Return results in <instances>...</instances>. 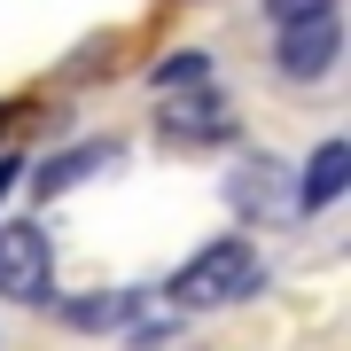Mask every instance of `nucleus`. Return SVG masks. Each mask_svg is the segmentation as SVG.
Here are the masks:
<instances>
[{
    "label": "nucleus",
    "instance_id": "nucleus-6",
    "mask_svg": "<svg viewBox=\"0 0 351 351\" xmlns=\"http://www.w3.org/2000/svg\"><path fill=\"white\" fill-rule=\"evenodd\" d=\"M343 188H351V141H320L304 180H297V211H328Z\"/></svg>",
    "mask_w": 351,
    "mask_h": 351
},
{
    "label": "nucleus",
    "instance_id": "nucleus-2",
    "mask_svg": "<svg viewBox=\"0 0 351 351\" xmlns=\"http://www.w3.org/2000/svg\"><path fill=\"white\" fill-rule=\"evenodd\" d=\"M55 289V250H47V234L24 219V226H0V297H16V304H39Z\"/></svg>",
    "mask_w": 351,
    "mask_h": 351
},
{
    "label": "nucleus",
    "instance_id": "nucleus-5",
    "mask_svg": "<svg viewBox=\"0 0 351 351\" xmlns=\"http://www.w3.org/2000/svg\"><path fill=\"white\" fill-rule=\"evenodd\" d=\"M164 133H180V141H219V133H234V110H226V94L203 78V86H172L164 94Z\"/></svg>",
    "mask_w": 351,
    "mask_h": 351
},
{
    "label": "nucleus",
    "instance_id": "nucleus-4",
    "mask_svg": "<svg viewBox=\"0 0 351 351\" xmlns=\"http://www.w3.org/2000/svg\"><path fill=\"white\" fill-rule=\"evenodd\" d=\"M226 195H234V211L258 219V226H289V211H297V203H289V195H297V188H289V164H274V156H250Z\"/></svg>",
    "mask_w": 351,
    "mask_h": 351
},
{
    "label": "nucleus",
    "instance_id": "nucleus-11",
    "mask_svg": "<svg viewBox=\"0 0 351 351\" xmlns=\"http://www.w3.org/2000/svg\"><path fill=\"white\" fill-rule=\"evenodd\" d=\"M8 188H16V164H8V156H0V195H8Z\"/></svg>",
    "mask_w": 351,
    "mask_h": 351
},
{
    "label": "nucleus",
    "instance_id": "nucleus-1",
    "mask_svg": "<svg viewBox=\"0 0 351 351\" xmlns=\"http://www.w3.org/2000/svg\"><path fill=\"white\" fill-rule=\"evenodd\" d=\"M258 281H265V265L250 242H203V250L180 265L172 281H164V297L180 304V313H219V304H242V297H258Z\"/></svg>",
    "mask_w": 351,
    "mask_h": 351
},
{
    "label": "nucleus",
    "instance_id": "nucleus-8",
    "mask_svg": "<svg viewBox=\"0 0 351 351\" xmlns=\"http://www.w3.org/2000/svg\"><path fill=\"white\" fill-rule=\"evenodd\" d=\"M141 297L149 289H110V297H63V320L71 328H125L141 313Z\"/></svg>",
    "mask_w": 351,
    "mask_h": 351
},
{
    "label": "nucleus",
    "instance_id": "nucleus-10",
    "mask_svg": "<svg viewBox=\"0 0 351 351\" xmlns=\"http://www.w3.org/2000/svg\"><path fill=\"white\" fill-rule=\"evenodd\" d=\"M320 8H336V0H265L274 24H297V16H320Z\"/></svg>",
    "mask_w": 351,
    "mask_h": 351
},
{
    "label": "nucleus",
    "instance_id": "nucleus-3",
    "mask_svg": "<svg viewBox=\"0 0 351 351\" xmlns=\"http://www.w3.org/2000/svg\"><path fill=\"white\" fill-rule=\"evenodd\" d=\"M336 8L320 16H297V24H281V47H274V71L281 78H320L328 63H336Z\"/></svg>",
    "mask_w": 351,
    "mask_h": 351
},
{
    "label": "nucleus",
    "instance_id": "nucleus-7",
    "mask_svg": "<svg viewBox=\"0 0 351 351\" xmlns=\"http://www.w3.org/2000/svg\"><path fill=\"white\" fill-rule=\"evenodd\" d=\"M110 156H117L110 141H86V149H63V156H47V164L32 172V188H39V195H63V188H78L86 172H101Z\"/></svg>",
    "mask_w": 351,
    "mask_h": 351
},
{
    "label": "nucleus",
    "instance_id": "nucleus-9",
    "mask_svg": "<svg viewBox=\"0 0 351 351\" xmlns=\"http://www.w3.org/2000/svg\"><path fill=\"white\" fill-rule=\"evenodd\" d=\"M203 78H211V63H203L195 47H188V55H164V63H156V94H172V86H203Z\"/></svg>",
    "mask_w": 351,
    "mask_h": 351
}]
</instances>
